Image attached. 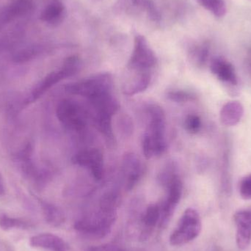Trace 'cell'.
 <instances>
[{"instance_id": "7a4b0ae2", "label": "cell", "mask_w": 251, "mask_h": 251, "mask_svg": "<svg viewBox=\"0 0 251 251\" xmlns=\"http://www.w3.org/2000/svg\"><path fill=\"white\" fill-rule=\"evenodd\" d=\"M156 57L153 50L141 35L134 38V50L128 60L127 69L131 76H127L125 80H151L152 72L156 64Z\"/></svg>"}, {"instance_id": "7c38bea8", "label": "cell", "mask_w": 251, "mask_h": 251, "mask_svg": "<svg viewBox=\"0 0 251 251\" xmlns=\"http://www.w3.org/2000/svg\"><path fill=\"white\" fill-rule=\"evenodd\" d=\"M210 70L221 82L231 85H237L238 83L234 66L223 57H214L211 60Z\"/></svg>"}, {"instance_id": "ba28073f", "label": "cell", "mask_w": 251, "mask_h": 251, "mask_svg": "<svg viewBox=\"0 0 251 251\" xmlns=\"http://www.w3.org/2000/svg\"><path fill=\"white\" fill-rule=\"evenodd\" d=\"M80 67V60L76 56H71L66 59L59 70L49 74L40 83L35 86L32 92V100H38L44 93L66 78L75 75Z\"/></svg>"}, {"instance_id": "f1b7e54d", "label": "cell", "mask_w": 251, "mask_h": 251, "mask_svg": "<svg viewBox=\"0 0 251 251\" xmlns=\"http://www.w3.org/2000/svg\"><path fill=\"white\" fill-rule=\"evenodd\" d=\"M244 66L248 75L251 78V48H249L246 51Z\"/></svg>"}, {"instance_id": "d6986e66", "label": "cell", "mask_w": 251, "mask_h": 251, "mask_svg": "<svg viewBox=\"0 0 251 251\" xmlns=\"http://www.w3.org/2000/svg\"><path fill=\"white\" fill-rule=\"evenodd\" d=\"M205 10L215 17L221 19L226 15L227 6L225 0H196Z\"/></svg>"}, {"instance_id": "30bf717a", "label": "cell", "mask_w": 251, "mask_h": 251, "mask_svg": "<svg viewBox=\"0 0 251 251\" xmlns=\"http://www.w3.org/2000/svg\"><path fill=\"white\" fill-rule=\"evenodd\" d=\"M166 185L168 187V196L163 204L161 206L162 218L160 224H162L168 222L182 196V183L176 175L174 176Z\"/></svg>"}, {"instance_id": "44dd1931", "label": "cell", "mask_w": 251, "mask_h": 251, "mask_svg": "<svg viewBox=\"0 0 251 251\" xmlns=\"http://www.w3.org/2000/svg\"><path fill=\"white\" fill-rule=\"evenodd\" d=\"M162 218L161 206L157 204L149 206L143 215V222L145 227L148 230L152 229L156 226L158 223L160 222Z\"/></svg>"}, {"instance_id": "83f0119b", "label": "cell", "mask_w": 251, "mask_h": 251, "mask_svg": "<svg viewBox=\"0 0 251 251\" xmlns=\"http://www.w3.org/2000/svg\"><path fill=\"white\" fill-rule=\"evenodd\" d=\"M89 251H126L122 248L114 245H102V246L93 247L89 249Z\"/></svg>"}, {"instance_id": "5bb4252c", "label": "cell", "mask_w": 251, "mask_h": 251, "mask_svg": "<svg viewBox=\"0 0 251 251\" xmlns=\"http://www.w3.org/2000/svg\"><path fill=\"white\" fill-rule=\"evenodd\" d=\"M29 245L37 249L50 251H68L66 242L58 236L53 234H41L30 239Z\"/></svg>"}, {"instance_id": "e0dca14e", "label": "cell", "mask_w": 251, "mask_h": 251, "mask_svg": "<svg viewBox=\"0 0 251 251\" xmlns=\"http://www.w3.org/2000/svg\"><path fill=\"white\" fill-rule=\"evenodd\" d=\"M44 218L47 224L53 226H60L65 221V215L60 209L54 205L42 202L41 203Z\"/></svg>"}, {"instance_id": "4fadbf2b", "label": "cell", "mask_w": 251, "mask_h": 251, "mask_svg": "<svg viewBox=\"0 0 251 251\" xmlns=\"http://www.w3.org/2000/svg\"><path fill=\"white\" fill-rule=\"evenodd\" d=\"M123 168L126 188L132 190L143 175V165L135 155L130 153L126 155Z\"/></svg>"}, {"instance_id": "d4e9b609", "label": "cell", "mask_w": 251, "mask_h": 251, "mask_svg": "<svg viewBox=\"0 0 251 251\" xmlns=\"http://www.w3.org/2000/svg\"><path fill=\"white\" fill-rule=\"evenodd\" d=\"M141 6L147 12L148 16L150 18L151 20L155 22L160 21L161 16L159 12L158 11L157 8L152 0H144Z\"/></svg>"}, {"instance_id": "484cf974", "label": "cell", "mask_w": 251, "mask_h": 251, "mask_svg": "<svg viewBox=\"0 0 251 251\" xmlns=\"http://www.w3.org/2000/svg\"><path fill=\"white\" fill-rule=\"evenodd\" d=\"M239 190L241 197L245 200H251V174L240 181Z\"/></svg>"}, {"instance_id": "ffe728a7", "label": "cell", "mask_w": 251, "mask_h": 251, "mask_svg": "<svg viewBox=\"0 0 251 251\" xmlns=\"http://www.w3.org/2000/svg\"><path fill=\"white\" fill-rule=\"evenodd\" d=\"M32 3L29 0H17L8 7L4 13V19L10 21L18 16L25 15L30 10Z\"/></svg>"}, {"instance_id": "9c48e42d", "label": "cell", "mask_w": 251, "mask_h": 251, "mask_svg": "<svg viewBox=\"0 0 251 251\" xmlns=\"http://www.w3.org/2000/svg\"><path fill=\"white\" fill-rule=\"evenodd\" d=\"M73 162L79 166L86 168L94 178L100 180L104 173V158L98 149H88L82 151L75 155Z\"/></svg>"}, {"instance_id": "cb8c5ba5", "label": "cell", "mask_w": 251, "mask_h": 251, "mask_svg": "<svg viewBox=\"0 0 251 251\" xmlns=\"http://www.w3.org/2000/svg\"><path fill=\"white\" fill-rule=\"evenodd\" d=\"M202 122L197 115H189L184 122V127L190 134H197L201 129Z\"/></svg>"}, {"instance_id": "52a82bcc", "label": "cell", "mask_w": 251, "mask_h": 251, "mask_svg": "<svg viewBox=\"0 0 251 251\" xmlns=\"http://www.w3.org/2000/svg\"><path fill=\"white\" fill-rule=\"evenodd\" d=\"M57 117L68 129L75 131H82L87 125V113L76 101L64 100L57 105Z\"/></svg>"}, {"instance_id": "277c9868", "label": "cell", "mask_w": 251, "mask_h": 251, "mask_svg": "<svg viewBox=\"0 0 251 251\" xmlns=\"http://www.w3.org/2000/svg\"><path fill=\"white\" fill-rule=\"evenodd\" d=\"M89 102L94 109V121L97 128L107 140L113 141L114 135L112 128V119L119 110V103L113 94L102 96Z\"/></svg>"}, {"instance_id": "6da1fadb", "label": "cell", "mask_w": 251, "mask_h": 251, "mask_svg": "<svg viewBox=\"0 0 251 251\" xmlns=\"http://www.w3.org/2000/svg\"><path fill=\"white\" fill-rule=\"evenodd\" d=\"M149 123L143 139V151L146 159L162 155L166 150L165 116L162 107L153 104L148 107Z\"/></svg>"}, {"instance_id": "7402d4cb", "label": "cell", "mask_w": 251, "mask_h": 251, "mask_svg": "<svg viewBox=\"0 0 251 251\" xmlns=\"http://www.w3.org/2000/svg\"><path fill=\"white\" fill-rule=\"evenodd\" d=\"M29 227L27 223L22 220L11 218L6 215H0V228L4 231L12 229L13 228L25 229Z\"/></svg>"}, {"instance_id": "ac0fdd59", "label": "cell", "mask_w": 251, "mask_h": 251, "mask_svg": "<svg viewBox=\"0 0 251 251\" xmlns=\"http://www.w3.org/2000/svg\"><path fill=\"white\" fill-rule=\"evenodd\" d=\"M64 5L60 1H56L49 4L41 13V18L44 22L54 24L60 22L64 15Z\"/></svg>"}, {"instance_id": "8fae6325", "label": "cell", "mask_w": 251, "mask_h": 251, "mask_svg": "<svg viewBox=\"0 0 251 251\" xmlns=\"http://www.w3.org/2000/svg\"><path fill=\"white\" fill-rule=\"evenodd\" d=\"M234 219L237 226L236 242L239 249L244 250L251 243V207L236 212Z\"/></svg>"}, {"instance_id": "5b68a950", "label": "cell", "mask_w": 251, "mask_h": 251, "mask_svg": "<svg viewBox=\"0 0 251 251\" xmlns=\"http://www.w3.org/2000/svg\"><path fill=\"white\" fill-rule=\"evenodd\" d=\"M116 218V211L104 210L100 208V212L94 216L78 221L75 228L90 238L101 239L110 232Z\"/></svg>"}, {"instance_id": "3957f363", "label": "cell", "mask_w": 251, "mask_h": 251, "mask_svg": "<svg viewBox=\"0 0 251 251\" xmlns=\"http://www.w3.org/2000/svg\"><path fill=\"white\" fill-rule=\"evenodd\" d=\"M113 83V77L110 74L101 73L68 84L65 89L69 94L80 96L88 99V101H91L102 96L112 94Z\"/></svg>"}, {"instance_id": "603a6c76", "label": "cell", "mask_w": 251, "mask_h": 251, "mask_svg": "<svg viewBox=\"0 0 251 251\" xmlns=\"http://www.w3.org/2000/svg\"><path fill=\"white\" fill-rule=\"evenodd\" d=\"M168 98L171 101L176 102H187V101H193L196 100V97L194 94L190 91H181V90H174L171 91L167 94Z\"/></svg>"}, {"instance_id": "9a60e30c", "label": "cell", "mask_w": 251, "mask_h": 251, "mask_svg": "<svg viewBox=\"0 0 251 251\" xmlns=\"http://www.w3.org/2000/svg\"><path fill=\"white\" fill-rule=\"evenodd\" d=\"M243 115L244 107L240 101H228L221 108L220 119L223 125L233 126L240 123Z\"/></svg>"}, {"instance_id": "4dcf8cb0", "label": "cell", "mask_w": 251, "mask_h": 251, "mask_svg": "<svg viewBox=\"0 0 251 251\" xmlns=\"http://www.w3.org/2000/svg\"><path fill=\"white\" fill-rule=\"evenodd\" d=\"M143 1H144V0H132L133 4L137 6H141Z\"/></svg>"}, {"instance_id": "f546056e", "label": "cell", "mask_w": 251, "mask_h": 251, "mask_svg": "<svg viewBox=\"0 0 251 251\" xmlns=\"http://www.w3.org/2000/svg\"><path fill=\"white\" fill-rule=\"evenodd\" d=\"M4 194V182H3L2 176L0 174V196Z\"/></svg>"}, {"instance_id": "2e32d148", "label": "cell", "mask_w": 251, "mask_h": 251, "mask_svg": "<svg viewBox=\"0 0 251 251\" xmlns=\"http://www.w3.org/2000/svg\"><path fill=\"white\" fill-rule=\"evenodd\" d=\"M210 44L208 41L199 43L192 47L190 54L191 60L198 67H203L209 60Z\"/></svg>"}, {"instance_id": "4316f807", "label": "cell", "mask_w": 251, "mask_h": 251, "mask_svg": "<svg viewBox=\"0 0 251 251\" xmlns=\"http://www.w3.org/2000/svg\"><path fill=\"white\" fill-rule=\"evenodd\" d=\"M36 54V50L34 49H28L23 51H19L14 57V60L16 62H25L27 61L29 59L32 58Z\"/></svg>"}, {"instance_id": "8992f818", "label": "cell", "mask_w": 251, "mask_h": 251, "mask_svg": "<svg viewBox=\"0 0 251 251\" xmlns=\"http://www.w3.org/2000/svg\"><path fill=\"white\" fill-rule=\"evenodd\" d=\"M200 215L196 209H186L178 221V225L170 236V243L173 246H181L197 238L201 231Z\"/></svg>"}]
</instances>
